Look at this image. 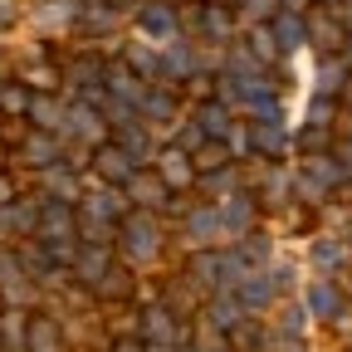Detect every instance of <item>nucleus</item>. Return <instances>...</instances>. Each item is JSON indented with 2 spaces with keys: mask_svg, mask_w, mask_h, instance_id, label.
I'll list each match as a JSON object with an SVG mask.
<instances>
[{
  "mask_svg": "<svg viewBox=\"0 0 352 352\" xmlns=\"http://www.w3.org/2000/svg\"><path fill=\"white\" fill-rule=\"evenodd\" d=\"M0 201H10V182H6V176H0Z\"/></svg>",
  "mask_w": 352,
  "mask_h": 352,
  "instance_id": "20e7f679",
  "label": "nucleus"
},
{
  "mask_svg": "<svg viewBox=\"0 0 352 352\" xmlns=\"http://www.w3.org/2000/svg\"><path fill=\"white\" fill-rule=\"evenodd\" d=\"M98 166H103V176H127V157H118V152H98Z\"/></svg>",
  "mask_w": 352,
  "mask_h": 352,
  "instance_id": "7ed1b4c3",
  "label": "nucleus"
},
{
  "mask_svg": "<svg viewBox=\"0 0 352 352\" xmlns=\"http://www.w3.org/2000/svg\"><path fill=\"white\" fill-rule=\"evenodd\" d=\"M118 352H142V347L138 342H118Z\"/></svg>",
  "mask_w": 352,
  "mask_h": 352,
  "instance_id": "39448f33",
  "label": "nucleus"
},
{
  "mask_svg": "<svg viewBox=\"0 0 352 352\" xmlns=\"http://www.w3.org/2000/svg\"><path fill=\"white\" fill-rule=\"evenodd\" d=\"M0 108H10V113H25V108H30L25 88H0Z\"/></svg>",
  "mask_w": 352,
  "mask_h": 352,
  "instance_id": "f03ea898",
  "label": "nucleus"
},
{
  "mask_svg": "<svg viewBox=\"0 0 352 352\" xmlns=\"http://www.w3.org/2000/svg\"><path fill=\"white\" fill-rule=\"evenodd\" d=\"M25 342H30V352H64V338H59V328L50 318H34Z\"/></svg>",
  "mask_w": 352,
  "mask_h": 352,
  "instance_id": "f257e3e1",
  "label": "nucleus"
}]
</instances>
